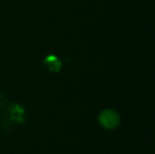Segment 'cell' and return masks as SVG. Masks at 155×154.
I'll return each instance as SVG.
<instances>
[{
  "label": "cell",
  "instance_id": "obj_1",
  "mask_svg": "<svg viewBox=\"0 0 155 154\" xmlns=\"http://www.w3.org/2000/svg\"><path fill=\"white\" fill-rule=\"evenodd\" d=\"M99 123L106 129H114L119 125V115L114 110H104L98 116Z\"/></svg>",
  "mask_w": 155,
  "mask_h": 154
}]
</instances>
